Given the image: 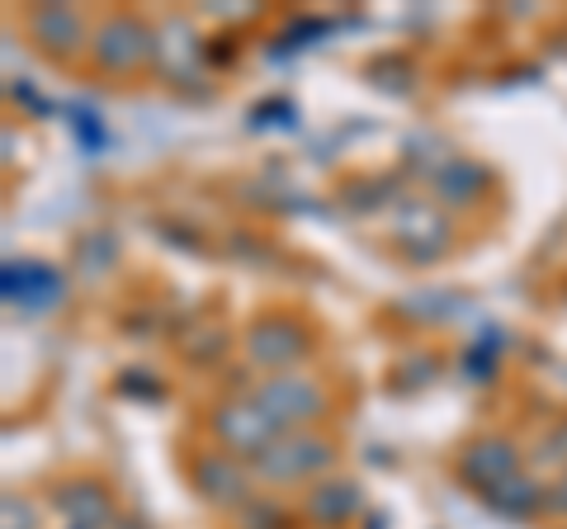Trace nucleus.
Listing matches in <instances>:
<instances>
[{
	"mask_svg": "<svg viewBox=\"0 0 567 529\" xmlns=\"http://www.w3.org/2000/svg\"><path fill=\"white\" fill-rule=\"evenodd\" d=\"M331 464H336V439H327L322 431H289L260 458H251V478L265 487H293L322 478Z\"/></svg>",
	"mask_w": 567,
	"mask_h": 529,
	"instance_id": "nucleus-1",
	"label": "nucleus"
},
{
	"mask_svg": "<svg viewBox=\"0 0 567 529\" xmlns=\"http://www.w3.org/2000/svg\"><path fill=\"white\" fill-rule=\"evenodd\" d=\"M91 58L104 76H133L156 62V29H147L128 10H114L91 33Z\"/></svg>",
	"mask_w": 567,
	"mask_h": 529,
	"instance_id": "nucleus-2",
	"label": "nucleus"
},
{
	"mask_svg": "<svg viewBox=\"0 0 567 529\" xmlns=\"http://www.w3.org/2000/svg\"><path fill=\"white\" fill-rule=\"evenodd\" d=\"M256 402H260V412L275 421L279 426V435H289V431H312L317 421L327 416V393H322V383L317 378H308V374H270L265 383H256V393H251Z\"/></svg>",
	"mask_w": 567,
	"mask_h": 529,
	"instance_id": "nucleus-3",
	"label": "nucleus"
},
{
	"mask_svg": "<svg viewBox=\"0 0 567 529\" xmlns=\"http://www.w3.org/2000/svg\"><path fill=\"white\" fill-rule=\"evenodd\" d=\"M393 246L406 260L435 264L454 251V222L435 199H406L393 208Z\"/></svg>",
	"mask_w": 567,
	"mask_h": 529,
	"instance_id": "nucleus-4",
	"label": "nucleus"
},
{
	"mask_svg": "<svg viewBox=\"0 0 567 529\" xmlns=\"http://www.w3.org/2000/svg\"><path fill=\"white\" fill-rule=\"evenodd\" d=\"M308 355H312V336L298 317L270 312L246 326V360L265 369V374H293Z\"/></svg>",
	"mask_w": 567,
	"mask_h": 529,
	"instance_id": "nucleus-5",
	"label": "nucleus"
},
{
	"mask_svg": "<svg viewBox=\"0 0 567 529\" xmlns=\"http://www.w3.org/2000/svg\"><path fill=\"white\" fill-rule=\"evenodd\" d=\"M208 426H213V435H218V445L227 454H237L241 464L260 458L279 439V426L260 412L256 397H233V402H223V407H213Z\"/></svg>",
	"mask_w": 567,
	"mask_h": 529,
	"instance_id": "nucleus-6",
	"label": "nucleus"
},
{
	"mask_svg": "<svg viewBox=\"0 0 567 529\" xmlns=\"http://www.w3.org/2000/svg\"><path fill=\"white\" fill-rule=\"evenodd\" d=\"M0 293L6 303L24 317H43L62 303L66 293V279L62 270H52L43 260H6V274H0Z\"/></svg>",
	"mask_w": 567,
	"mask_h": 529,
	"instance_id": "nucleus-7",
	"label": "nucleus"
},
{
	"mask_svg": "<svg viewBox=\"0 0 567 529\" xmlns=\"http://www.w3.org/2000/svg\"><path fill=\"white\" fill-rule=\"evenodd\" d=\"M511 478H520V449L516 439L506 435H477L473 445L458 454V483L483 491V497H492L496 487H506Z\"/></svg>",
	"mask_w": 567,
	"mask_h": 529,
	"instance_id": "nucleus-8",
	"label": "nucleus"
},
{
	"mask_svg": "<svg viewBox=\"0 0 567 529\" xmlns=\"http://www.w3.org/2000/svg\"><path fill=\"white\" fill-rule=\"evenodd\" d=\"M91 33H95V24L71 6H39L29 14V39L58 62L81 58V52L91 48Z\"/></svg>",
	"mask_w": 567,
	"mask_h": 529,
	"instance_id": "nucleus-9",
	"label": "nucleus"
},
{
	"mask_svg": "<svg viewBox=\"0 0 567 529\" xmlns=\"http://www.w3.org/2000/svg\"><path fill=\"white\" fill-rule=\"evenodd\" d=\"M189 478H194V491H199L204 501H213V506L251 501V497H246V491H251V464H241V458L227 454V449L199 454V458H194V468H189Z\"/></svg>",
	"mask_w": 567,
	"mask_h": 529,
	"instance_id": "nucleus-10",
	"label": "nucleus"
},
{
	"mask_svg": "<svg viewBox=\"0 0 567 529\" xmlns=\"http://www.w3.org/2000/svg\"><path fill=\"white\" fill-rule=\"evenodd\" d=\"M58 510L66 529H110L114 525V501L110 491L91 478H76V483H62L58 487Z\"/></svg>",
	"mask_w": 567,
	"mask_h": 529,
	"instance_id": "nucleus-11",
	"label": "nucleus"
},
{
	"mask_svg": "<svg viewBox=\"0 0 567 529\" xmlns=\"http://www.w3.org/2000/svg\"><path fill=\"white\" fill-rule=\"evenodd\" d=\"M360 506H364V491H360V483H350V478H327V483H317V487L308 491V501H303L308 520H312V525H327V529L354 520V516H360Z\"/></svg>",
	"mask_w": 567,
	"mask_h": 529,
	"instance_id": "nucleus-12",
	"label": "nucleus"
},
{
	"mask_svg": "<svg viewBox=\"0 0 567 529\" xmlns=\"http://www.w3.org/2000/svg\"><path fill=\"white\" fill-rule=\"evenodd\" d=\"M483 185H487L483 166H473L468 156H450V162H440L435 175H431V199L440 208H464L483 194Z\"/></svg>",
	"mask_w": 567,
	"mask_h": 529,
	"instance_id": "nucleus-13",
	"label": "nucleus"
},
{
	"mask_svg": "<svg viewBox=\"0 0 567 529\" xmlns=\"http://www.w3.org/2000/svg\"><path fill=\"white\" fill-rule=\"evenodd\" d=\"M199 58H204V43H199V33H194L185 20H171V24L156 29V66H162L171 81L194 76Z\"/></svg>",
	"mask_w": 567,
	"mask_h": 529,
	"instance_id": "nucleus-14",
	"label": "nucleus"
},
{
	"mask_svg": "<svg viewBox=\"0 0 567 529\" xmlns=\"http://www.w3.org/2000/svg\"><path fill=\"white\" fill-rule=\"evenodd\" d=\"M496 516H506V520H529V516H539V510H548V491L529 478V473H520V478H511L506 487H496L492 497H483Z\"/></svg>",
	"mask_w": 567,
	"mask_h": 529,
	"instance_id": "nucleus-15",
	"label": "nucleus"
},
{
	"mask_svg": "<svg viewBox=\"0 0 567 529\" xmlns=\"http://www.w3.org/2000/svg\"><path fill=\"white\" fill-rule=\"evenodd\" d=\"M246 529H284L289 516H284L279 501H246V516H241Z\"/></svg>",
	"mask_w": 567,
	"mask_h": 529,
	"instance_id": "nucleus-16",
	"label": "nucleus"
},
{
	"mask_svg": "<svg viewBox=\"0 0 567 529\" xmlns=\"http://www.w3.org/2000/svg\"><path fill=\"white\" fill-rule=\"evenodd\" d=\"M535 458H539L544 468H563L567 473V421H558V426L539 439V454Z\"/></svg>",
	"mask_w": 567,
	"mask_h": 529,
	"instance_id": "nucleus-17",
	"label": "nucleus"
},
{
	"mask_svg": "<svg viewBox=\"0 0 567 529\" xmlns=\"http://www.w3.org/2000/svg\"><path fill=\"white\" fill-rule=\"evenodd\" d=\"M0 516H6V529H33V525H39V520H33V506L24 497H6Z\"/></svg>",
	"mask_w": 567,
	"mask_h": 529,
	"instance_id": "nucleus-18",
	"label": "nucleus"
},
{
	"mask_svg": "<svg viewBox=\"0 0 567 529\" xmlns=\"http://www.w3.org/2000/svg\"><path fill=\"white\" fill-rule=\"evenodd\" d=\"M492 364H496V355L487 350V341L468 350V378H487V374H492Z\"/></svg>",
	"mask_w": 567,
	"mask_h": 529,
	"instance_id": "nucleus-19",
	"label": "nucleus"
},
{
	"mask_svg": "<svg viewBox=\"0 0 567 529\" xmlns=\"http://www.w3.org/2000/svg\"><path fill=\"white\" fill-rule=\"evenodd\" d=\"M548 510H554V516H567V473H558V483L548 487Z\"/></svg>",
	"mask_w": 567,
	"mask_h": 529,
	"instance_id": "nucleus-20",
	"label": "nucleus"
}]
</instances>
